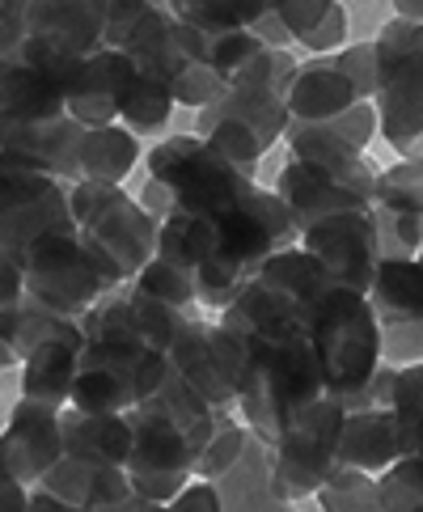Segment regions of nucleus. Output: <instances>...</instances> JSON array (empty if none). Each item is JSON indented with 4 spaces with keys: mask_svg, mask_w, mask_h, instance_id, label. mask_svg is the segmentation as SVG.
<instances>
[{
    "mask_svg": "<svg viewBox=\"0 0 423 512\" xmlns=\"http://www.w3.org/2000/svg\"><path fill=\"white\" fill-rule=\"evenodd\" d=\"M377 491L385 512H423V457H402L377 474Z\"/></svg>",
    "mask_w": 423,
    "mask_h": 512,
    "instance_id": "nucleus-36",
    "label": "nucleus"
},
{
    "mask_svg": "<svg viewBox=\"0 0 423 512\" xmlns=\"http://www.w3.org/2000/svg\"><path fill=\"white\" fill-rule=\"evenodd\" d=\"M335 68L343 72L347 81H352V89L373 102L377 98V43H356V47H343L335 56Z\"/></svg>",
    "mask_w": 423,
    "mask_h": 512,
    "instance_id": "nucleus-40",
    "label": "nucleus"
},
{
    "mask_svg": "<svg viewBox=\"0 0 423 512\" xmlns=\"http://www.w3.org/2000/svg\"><path fill=\"white\" fill-rule=\"evenodd\" d=\"M195 123H242L263 140V149H271L288 132V98L275 89H229L208 111H199Z\"/></svg>",
    "mask_w": 423,
    "mask_h": 512,
    "instance_id": "nucleus-26",
    "label": "nucleus"
},
{
    "mask_svg": "<svg viewBox=\"0 0 423 512\" xmlns=\"http://www.w3.org/2000/svg\"><path fill=\"white\" fill-rule=\"evenodd\" d=\"M13 364H17V356L9 352V343L0 339V369H13Z\"/></svg>",
    "mask_w": 423,
    "mask_h": 512,
    "instance_id": "nucleus-44",
    "label": "nucleus"
},
{
    "mask_svg": "<svg viewBox=\"0 0 423 512\" xmlns=\"http://www.w3.org/2000/svg\"><path fill=\"white\" fill-rule=\"evenodd\" d=\"M381 407H390L411 432V457H423V364L411 369H398L390 381V394H385Z\"/></svg>",
    "mask_w": 423,
    "mask_h": 512,
    "instance_id": "nucleus-35",
    "label": "nucleus"
},
{
    "mask_svg": "<svg viewBox=\"0 0 423 512\" xmlns=\"http://www.w3.org/2000/svg\"><path fill=\"white\" fill-rule=\"evenodd\" d=\"M377 123L402 161H423V26L385 22L377 34Z\"/></svg>",
    "mask_w": 423,
    "mask_h": 512,
    "instance_id": "nucleus-8",
    "label": "nucleus"
},
{
    "mask_svg": "<svg viewBox=\"0 0 423 512\" xmlns=\"http://www.w3.org/2000/svg\"><path fill=\"white\" fill-rule=\"evenodd\" d=\"M237 411L263 445L280 436L326 398L322 369L314 360L309 335H237Z\"/></svg>",
    "mask_w": 423,
    "mask_h": 512,
    "instance_id": "nucleus-2",
    "label": "nucleus"
},
{
    "mask_svg": "<svg viewBox=\"0 0 423 512\" xmlns=\"http://www.w3.org/2000/svg\"><path fill=\"white\" fill-rule=\"evenodd\" d=\"M275 195L288 204L292 221L305 233L309 225L326 221L339 212H373L377 204V170L369 166V157L352 161V166H314V161H297L275 178Z\"/></svg>",
    "mask_w": 423,
    "mask_h": 512,
    "instance_id": "nucleus-13",
    "label": "nucleus"
},
{
    "mask_svg": "<svg viewBox=\"0 0 423 512\" xmlns=\"http://www.w3.org/2000/svg\"><path fill=\"white\" fill-rule=\"evenodd\" d=\"M51 233H77L72 187L0 149V246L22 263L26 250Z\"/></svg>",
    "mask_w": 423,
    "mask_h": 512,
    "instance_id": "nucleus-11",
    "label": "nucleus"
},
{
    "mask_svg": "<svg viewBox=\"0 0 423 512\" xmlns=\"http://www.w3.org/2000/svg\"><path fill=\"white\" fill-rule=\"evenodd\" d=\"M132 284L144 292V297L170 305V309H178V314H191V305L199 301V297H195V276H191V271H182V267L165 263V259H153ZM191 318H195V314H191Z\"/></svg>",
    "mask_w": 423,
    "mask_h": 512,
    "instance_id": "nucleus-33",
    "label": "nucleus"
},
{
    "mask_svg": "<svg viewBox=\"0 0 423 512\" xmlns=\"http://www.w3.org/2000/svg\"><path fill=\"white\" fill-rule=\"evenodd\" d=\"M216 415L220 411L208 407L174 369L153 398L127 411V424H132L127 479H132L136 496L153 504H174L191 487L199 457L216 432Z\"/></svg>",
    "mask_w": 423,
    "mask_h": 512,
    "instance_id": "nucleus-1",
    "label": "nucleus"
},
{
    "mask_svg": "<svg viewBox=\"0 0 423 512\" xmlns=\"http://www.w3.org/2000/svg\"><path fill=\"white\" fill-rule=\"evenodd\" d=\"M369 305L381 326L423 318V263L419 259H381Z\"/></svg>",
    "mask_w": 423,
    "mask_h": 512,
    "instance_id": "nucleus-27",
    "label": "nucleus"
},
{
    "mask_svg": "<svg viewBox=\"0 0 423 512\" xmlns=\"http://www.w3.org/2000/svg\"><path fill=\"white\" fill-rule=\"evenodd\" d=\"M275 13L288 26L292 43L318 51V56H330L347 39V9L339 0H280Z\"/></svg>",
    "mask_w": 423,
    "mask_h": 512,
    "instance_id": "nucleus-28",
    "label": "nucleus"
},
{
    "mask_svg": "<svg viewBox=\"0 0 423 512\" xmlns=\"http://www.w3.org/2000/svg\"><path fill=\"white\" fill-rule=\"evenodd\" d=\"M284 512H297V508H284Z\"/></svg>",
    "mask_w": 423,
    "mask_h": 512,
    "instance_id": "nucleus-45",
    "label": "nucleus"
},
{
    "mask_svg": "<svg viewBox=\"0 0 423 512\" xmlns=\"http://www.w3.org/2000/svg\"><path fill=\"white\" fill-rule=\"evenodd\" d=\"M22 26L72 60H89L106 47V0H17Z\"/></svg>",
    "mask_w": 423,
    "mask_h": 512,
    "instance_id": "nucleus-17",
    "label": "nucleus"
},
{
    "mask_svg": "<svg viewBox=\"0 0 423 512\" xmlns=\"http://www.w3.org/2000/svg\"><path fill=\"white\" fill-rule=\"evenodd\" d=\"M360 102L364 98L352 89V81L335 68V56L301 60L288 85V127H330L352 115Z\"/></svg>",
    "mask_w": 423,
    "mask_h": 512,
    "instance_id": "nucleus-21",
    "label": "nucleus"
},
{
    "mask_svg": "<svg viewBox=\"0 0 423 512\" xmlns=\"http://www.w3.org/2000/svg\"><path fill=\"white\" fill-rule=\"evenodd\" d=\"M22 305H26V271L5 246H0V339L5 343L13 335V322H17V314H22Z\"/></svg>",
    "mask_w": 423,
    "mask_h": 512,
    "instance_id": "nucleus-38",
    "label": "nucleus"
},
{
    "mask_svg": "<svg viewBox=\"0 0 423 512\" xmlns=\"http://www.w3.org/2000/svg\"><path fill=\"white\" fill-rule=\"evenodd\" d=\"M411 432L407 424L390 411V407H369V411H356L347 415L343 424V449H339V462L347 470H364V474H385L394 462L411 457Z\"/></svg>",
    "mask_w": 423,
    "mask_h": 512,
    "instance_id": "nucleus-23",
    "label": "nucleus"
},
{
    "mask_svg": "<svg viewBox=\"0 0 423 512\" xmlns=\"http://www.w3.org/2000/svg\"><path fill=\"white\" fill-rule=\"evenodd\" d=\"M301 250L314 254L326 267V276L339 288H352L360 297L373 292L377 267H381V237L373 212H339L326 221L309 225L301 233Z\"/></svg>",
    "mask_w": 423,
    "mask_h": 512,
    "instance_id": "nucleus-14",
    "label": "nucleus"
},
{
    "mask_svg": "<svg viewBox=\"0 0 423 512\" xmlns=\"http://www.w3.org/2000/svg\"><path fill=\"white\" fill-rule=\"evenodd\" d=\"M64 457V428H60V407L22 398L9 411V424L0 432V470L13 474L17 483L30 491L47 479V470Z\"/></svg>",
    "mask_w": 423,
    "mask_h": 512,
    "instance_id": "nucleus-16",
    "label": "nucleus"
},
{
    "mask_svg": "<svg viewBox=\"0 0 423 512\" xmlns=\"http://www.w3.org/2000/svg\"><path fill=\"white\" fill-rule=\"evenodd\" d=\"M381 360L394 364V369H411V364H423V318L419 322L381 326Z\"/></svg>",
    "mask_w": 423,
    "mask_h": 512,
    "instance_id": "nucleus-39",
    "label": "nucleus"
},
{
    "mask_svg": "<svg viewBox=\"0 0 423 512\" xmlns=\"http://www.w3.org/2000/svg\"><path fill=\"white\" fill-rule=\"evenodd\" d=\"M140 161V140L136 132L110 123V127H89L85 144H81V182H106V187H119V182L132 174V166Z\"/></svg>",
    "mask_w": 423,
    "mask_h": 512,
    "instance_id": "nucleus-29",
    "label": "nucleus"
},
{
    "mask_svg": "<svg viewBox=\"0 0 423 512\" xmlns=\"http://www.w3.org/2000/svg\"><path fill=\"white\" fill-rule=\"evenodd\" d=\"M309 347L322 369L326 398H335L347 415L377 407L373 377L381 369V322L369 297L352 288H330L309 314Z\"/></svg>",
    "mask_w": 423,
    "mask_h": 512,
    "instance_id": "nucleus-3",
    "label": "nucleus"
},
{
    "mask_svg": "<svg viewBox=\"0 0 423 512\" xmlns=\"http://www.w3.org/2000/svg\"><path fill=\"white\" fill-rule=\"evenodd\" d=\"M377 204L423 216V161H398L377 174Z\"/></svg>",
    "mask_w": 423,
    "mask_h": 512,
    "instance_id": "nucleus-37",
    "label": "nucleus"
},
{
    "mask_svg": "<svg viewBox=\"0 0 423 512\" xmlns=\"http://www.w3.org/2000/svg\"><path fill=\"white\" fill-rule=\"evenodd\" d=\"M22 271L26 297L60 318H85L110 292L127 284L119 267L102 259L81 233H51L43 242H34L22 259Z\"/></svg>",
    "mask_w": 423,
    "mask_h": 512,
    "instance_id": "nucleus-7",
    "label": "nucleus"
},
{
    "mask_svg": "<svg viewBox=\"0 0 423 512\" xmlns=\"http://www.w3.org/2000/svg\"><path fill=\"white\" fill-rule=\"evenodd\" d=\"M30 512H89V508H72V504H60L55 496H47L43 487L30 491Z\"/></svg>",
    "mask_w": 423,
    "mask_h": 512,
    "instance_id": "nucleus-43",
    "label": "nucleus"
},
{
    "mask_svg": "<svg viewBox=\"0 0 423 512\" xmlns=\"http://www.w3.org/2000/svg\"><path fill=\"white\" fill-rule=\"evenodd\" d=\"M60 428H64V453L72 457H94V462L123 470L132 462V424H127V415H89L68 407L60 411Z\"/></svg>",
    "mask_w": 423,
    "mask_h": 512,
    "instance_id": "nucleus-25",
    "label": "nucleus"
},
{
    "mask_svg": "<svg viewBox=\"0 0 423 512\" xmlns=\"http://www.w3.org/2000/svg\"><path fill=\"white\" fill-rule=\"evenodd\" d=\"M149 178L170 195V216H191L199 225L220 221L259 187L250 174L229 166L204 136H170L149 153Z\"/></svg>",
    "mask_w": 423,
    "mask_h": 512,
    "instance_id": "nucleus-6",
    "label": "nucleus"
},
{
    "mask_svg": "<svg viewBox=\"0 0 423 512\" xmlns=\"http://www.w3.org/2000/svg\"><path fill=\"white\" fill-rule=\"evenodd\" d=\"M165 377H170V360L161 352L119 331H89L85 326V352L68 407L89 415H127L144 398H153L165 386Z\"/></svg>",
    "mask_w": 423,
    "mask_h": 512,
    "instance_id": "nucleus-5",
    "label": "nucleus"
},
{
    "mask_svg": "<svg viewBox=\"0 0 423 512\" xmlns=\"http://www.w3.org/2000/svg\"><path fill=\"white\" fill-rule=\"evenodd\" d=\"M246 445H250V428H246V424H237L233 411H220V415H216V432H212V441H208L204 457H199L195 474H199L204 483H216L220 474H229L237 462H242Z\"/></svg>",
    "mask_w": 423,
    "mask_h": 512,
    "instance_id": "nucleus-31",
    "label": "nucleus"
},
{
    "mask_svg": "<svg viewBox=\"0 0 423 512\" xmlns=\"http://www.w3.org/2000/svg\"><path fill=\"white\" fill-rule=\"evenodd\" d=\"M81 322L89 326V331H119L127 339H140L144 347H153V352H161L165 360H170L174 343H178L182 331H187L191 314H178V309L144 297L136 284H123V288L110 292L102 305L89 309Z\"/></svg>",
    "mask_w": 423,
    "mask_h": 512,
    "instance_id": "nucleus-18",
    "label": "nucleus"
},
{
    "mask_svg": "<svg viewBox=\"0 0 423 512\" xmlns=\"http://www.w3.org/2000/svg\"><path fill=\"white\" fill-rule=\"evenodd\" d=\"M136 77V64L123 51L102 47L98 56H89L77 77L68 81V115L85 127H110L119 119V102L127 81Z\"/></svg>",
    "mask_w": 423,
    "mask_h": 512,
    "instance_id": "nucleus-22",
    "label": "nucleus"
},
{
    "mask_svg": "<svg viewBox=\"0 0 423 512\" xmlns=\"http://www.w3.org/2000/svg\"><path fill=\"white\" fill-rule=\"evenodd\" d=\"M343 424L347 411L335 398H318L297 424H292L280 445H275V470H271V487L284 504L301 500V496H318L330 483V474H339V449H343Z\"/></svg>",
    "mask_w": 423,
    "mask_h": 512,
    "instance_id": "nucleus-12",
    "label": "nucleus"
},
{
    "mask_svg": "<svg viewBox=\"0 0 423 512\" xmlns=\"http://www.w3.org/2000/svg\"><path fill=\"white\" fill-rule=\"evenodd\" d=\"M419 263H423V250H419Z\"/></svg>",
    "mask_w": 423,
    "mask_h": 512,
    "instance_id": "nucleus-46",
    "label": "nucleus"
},
{
    "mask_svg": "<svg viewBox=\"0 0 423 512\" xmlns=\"http://www.w3.org/2000/svg\"><path fill=\"white\" fill-rule=\"evenodd\" d=\"M271 470H275V449L263 445L259 436L250 432V445L242 453V462L216 479L220 512H284V508H292V504H284L280 496H275Z\"/></svg>",
    "mask_w": 423,
    "mask_h": 512,
    "instance_id": "nucleus-24",
    "label": "nucleus"
},
{
    "mask_svg": "<svg viewBox=\"0 0 423 512\" xmlns=\"http://www.w3.org/2000/svg\"><path fill=\"white\" fill-rule=\"evenodd\" d=\"M72 216L77 233L94 246L102 259L119 267V276L132 284L157 254V221L140 208L123 187L106 182H77L72 187Z\"/></svg>",
    "mask_w": 423,
    "mask_h": 512,
    "instance_id": "nucleus-10",
    "label": "nucleus"
},
{
    "mask_svg": "<svg viewBox=\"0 0 423 512\" xmlns=\"http://www.w3.org/2000/svg\"><path fill=\"white\" fill-rule=\"evenodd\" d=\"M330 288L335 280L326 276V267L292 246L242 288V297L220 314V326L237 335H309V314Z\"/></svg>",
    "mask_w": 423,
    "mask_h": 512,
    "instance_id": "nucleus-4",
    "label": "nucleus"
},
{
    "mask_svg": "<svg viewBox=\"0 0 423 512\" xmlns=\"http://www.w3.org/2000/svg\"><path fill=\"white\" fill-rule=\"evenodd\" d=\"M0 512H30V487L0 470Z\"/></svg>",
    "mask_w": 423,
    "mask_h": 512,
    "instance_id": "nucleus-42",
    "label": "nucleus"
},
{
    "mask_svg": "<svg viewBox=\"0 0 423 512\" xmlns=\"http://www.w3.org/2000/svg\"><path fill=\"white\" fill-rule=\"evenodd\" d=\"M170 369L216 411L237 402V339L220 322L191 318L170 352Z\"/></svg>",
    "mask_w": 423,
    "mask_h": 512,
    "instance_id": "nucleus-15",
    "label": "nucleus"
},
{
    "mask_svg": "<svg viewBox=\"0 0 423 512\" xmlns=\"http://www.w3.org/2000/svg\"><path fill=\"white\" fill-rule=\"evenodd\" d=\"M89 127L77 123L72 115L64 119H47V123H22V127H5L0 132V149L22 157L26 166L43 170L55 182L77 187L81 182V144H85Z\"/></svg>",
    "mask_w": 423,
    "mask_h": 512,
    "instance_id": "nucleus-19",
    "label": "nucleus"
},
{
    "mask_svg": "<svg viewBox=\"0 0 423 512\" xmlns=\"http://www.w3.org/2000/svg\"><path fill=\"white\" fill-rule=\"evenodd\" d=\"M373 221L381 237V259H419L423 250V216L390 204H373Z\"/></svg>",
    "mask_w": 423,
    "mask_h": 512,
    "instance_id": "nucleus-34",
    "label": "nucleus"
},
{
    "mask_svg": "<svg viewBox=\"0 0 423 512\" xmlns=\"http://www.w3.org/2000/svg\"><path fill=\"white\" fill-rule=\"evenodd\" d=\"M174 106H178V102H174V94H170V85H161V81H153V77H144V72L136 68V77L127 81V89H123L119 119L132 127V132L153 136V132H161V127L170 123Z\"/></svg>",
    "mask_w": 423,
    "mask_h": 512,
    "instance_id": "nucleus-30",
    "label": "nucleus"
},
{
    "mask_svg": "<svg viewBox=\"0 0 423 512\" xmlns=\"http://www.w3.org/2000/svg\"><path fill=\"white\" fill-rule=\"evenodd\" d=\"M170 512H220V496H216V483L195 479L174 504H165Z\"/></svg>",
    "mask_w": 423,
    "mask_h": 512,
    "instance_id": "nucleus-41",
    "label": "nucleus"
},
{
    "mask_svg": "<svg viewBox=\"0 0 423 512\" xmlns=\"http://www.w3.org/2000/svg\"><path fill=\"white\" fill-rule=\"evenodd\" d=\"M39 487L60 504L89 508V512H123L136 496L123 466H106V462H94V457H72V453H64L47 470V479Z\"/></svg>",
    "mask_w": 423,
    "mask_h": 512,
    "instance_id": "nucleus-20",
    "label": "nucleus"
},
{
    "mask_svg": "<svg viewBox=\"0 0 423 512\" xmlns=\"http://www.w3.org/2000/svg\"><path fill=\"white\" fill-rule=\"evenodd\" d=\"M318 504L322 512H385L373 474L347 470V466L339 474H330V483L318 491Z\"/></svg>",
    "mask_w": 423,
    "mask_h": 512,
    "instance_id": "nucleus-32",
    "label": "nucleus"
},
{
    "mask_svg": "<svg viewBox=\"0 0 423 512\" xmlns=\"http://www.w3.org/2000/svg\"><path fill=\"white\" fill-rule=\"evenodd\" d=\"M9 347L17 360H26L22 398L47 402V407L64 411V402H72V386H77V369H81V352H85L81 318H60L26 297L22 314L13 322Z\"/></svg>",
    "mask_w": 423,
    "mask_h": 512,
    "instance_id": "nucleus-9",
    "label": "nucleus"
}]
</instances>
